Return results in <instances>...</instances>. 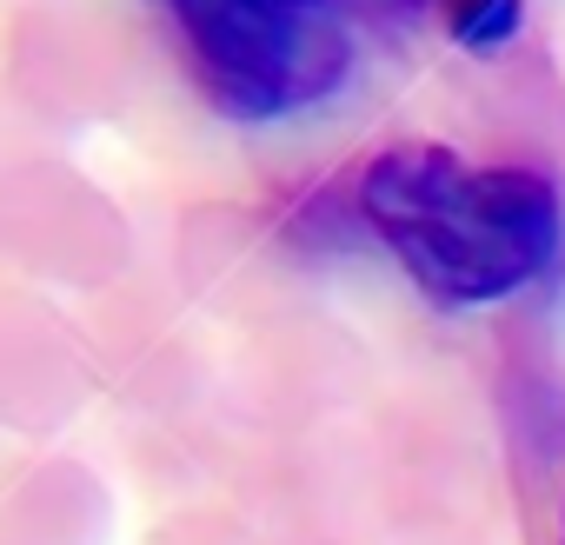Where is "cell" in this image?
<instances>
[{"instance_id": "obj_1", "label": "cell", "mask_w": 565, "mask_h": 545, "mask_svg": "<svg viewBox=\"0 0 565 545\" xmlns=\"http://www.w3.org/2000/svg\"><path fill=\"white\" fill-rule=\"evenodd\" d=\"M360 213L439 307H492L545 280L565 213L545 173L479 167L446 147H386L360 173Z\"/></svg>"}, {"instance_id": "obj_2", "label": "cell", "mask_w": 565, "mask_h": 545, "mask_svg": "<svg viewBox=\"0 0 565 545\" xmlns=\"http://www.w3.org/2000/svg\"><path fill=\"white\" fill-rule=\"evenodd\" d=\"M200 94L233 120H279L353 67L333 0H160Z\"/></svg>"}, {"instance_id": "obj_3", "label": "cell", "mask_w": 565, "mask_h": 545, "mask_svg": "<svg viewBox=\"0 0 565 545\" xmlns=\"http://www.w3.org/2000/svg\"><path fill=\"white\" fill-rule=\"evenodd\" d=\"M525 21V0H446V34L466 47V54H499L512 47Z\"/></svg>"}, {"instance_id": "obj_4", "label": "cell", "mask_w": 565, "mask_h": 545, "mask_svg": "<svg viewBox=\"0 0 565 545\" xmlns=\"http://www.w3.org/2000/svg\"><path fill=\"white\" fill-rule=\"evenodd\" d=\"M360 8H386V14L399 8V14H413V8H419V0H360Z\"/></svg>"}, {"instance_id": "obj_5", "label": "cell", "mask_w": 565, "mask_h": 545, "mask_svg": "<svg viewBox=\"0 0 565 545\" xmlns=\"http://www.w3.org/2000/svg\"><path fill=\"white\" fill-rule=\"evenodd\" d=\"M558 545H565V525H558Z\"/></svg>"}]
</instances>
